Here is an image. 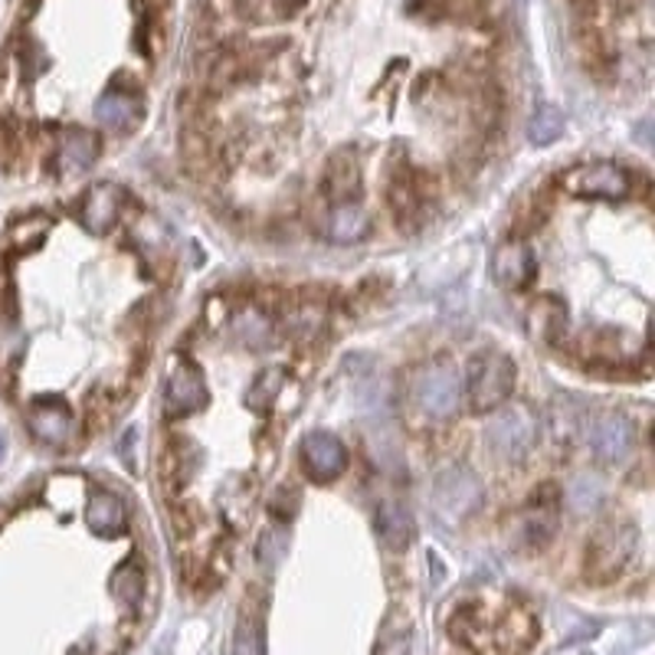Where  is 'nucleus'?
<instances>
[{"mask_svg":"<svg viewBox=\"0 0 655 655\" xmlns=\"http://www.w3.org/2000/svg\"><path fill=\"white\" fill-rule=\"evenodd\" d=\"M479 502H482V485L472 469L449 465L439 472L433 485V509L442 521H462Z\"/></svg>","mask_w":655,"mask_h":655,"instance_id":"obj_3","label":"nucleus"},{"mask_svg":"<svg viewBox=\"0 0 655 655\" xmlns=\"http://www.w3.org/2000/svg\"><path fill=\"white\" fill-rule=\"evenodd\" d=\"M204 407H207V383H204L201 370L191 365L177 367L167 377V387H164V410H167V417H191V413H197Z\"/></svg>","mask_w":655,"mask_h":655,"instance_id":"obj_8","label":"nucleus"},{"mask_svg":"<svg viewBox=\"0 0 655 655\" xmlns=\"http://www.w3.org/2000/svg\"><path fill=\"white\" fill-rule=\"evenodd\" d=\"M85 524L95 531V534H119L125 528V505L119 495L99 489L89 495V505H85Z\"/></svg>","mask_w":655,"mask_h":655,"instance_id":"obj_16","label":"nucleus"},{"mask_svg":"<svg viewBox=\"0 0 655 655\" xmlns=\"http://www.w3.org/2000/svg\"><path fill=\"white\" fill-rule=\"evenodd\" d=\"M524 541L528 544H544L554 538V528H557V509L554 502H541V495L524 509Z\"/></svg>","mask_w":655,"mask_h":655,"instance_id":"obj_19","label":"nucleus"},{"mask_svg":"<svg viewBox=\"0 0 655 655\" xmlns=\"http://www.w3.org/2000/svg\"><path fill=\"white\" fill-rule=\"evenodd\" d=\"M99 157V139L92 132H82V129H70L63 139H60V164L63 171H85L92 167Z\"/></svg>","mask_w":655,"mask_h":655,"instance_id":"obj_17","label":"nucleus"},{"mask_svg":"<svg viewBox=\"0 0 655 655\" xmlns=\"http://www.w3.org/2000/svg\"><path fill=\"white\" fill-rule=\"evenodd\" d=\"M514 390V365L502 351H482L469 361L465 373V393L472 410H499Z\"/></svg>","mask_w":655,"mask_h":655,"instance_id":"obj_1","label":"nucleus"},{"mask_svg":"<svg viewBox=\"0 0 655 655\" xmlns=\"http://www.w3.org/2000/svg\"><path fill=\"white\" fill-rule=\"evenodd\" d=\"M367 229H370V219H367V214L358 204H338V207H331L328 236L335 243H358V239H365Z\"/></svg>","mask_w":655,"mask_h":655,"instance_id":"obj_18","label":"nucleus"},{"mask_svg":"<svg viewBox=\"0 0 655 655\" xmlns=\"http://www.w3.org/2000/svg\"><path fill=\"white\" fill-rule=\"evenodd\" d=\"M489 446L505 456V459H524L528 449L538 439V420L528 407H505L492 423H489Z\"/></svg>","mask_w":655,"mask_h":655,"instance_id":"obj_4","label":"nucleus"},{"mask_svg":"<svg viewBox=\"0 0 655 655\" xmlns=\"http://www.w3.org/2000/svg\"><path fill=\"white\" fill-rule=\"evenodd\" d=\"M413 400L433 420H452L462 407V377L446 361L427 365L413 377Z\"/></svg>","mask_w":655,"mask_h":655,"instance_id":"obj_2","label":"nucleus"},{"mask_svg":"<svg viewBox=\"0 0 655 655\" xmlns=\"http://www.w3.org/2000/svg\"><path fill=\"white\" fill-rule=\"evenodd\" d=\"M528 135H531L534 145H551V142H557V139L564 135V115H561V109L541 105V109L531 115V122H528Z\"/></svg>","mask_w":655,"mask_h":655,"instance_id":"obj_21","label":"nucleus"},{"mask_svg":"<svg viewBox=\"0 0 655 655\" xmlns=\"http://www.w3.org/2000/svg\"><path fill=\"white\" fill-rule=\"evenodd\" d=\"M27 423H30L33 437L40 439V442H47V446H66L75 430L73 410L63 400H57V397L37 400L27 410Z\"/></svg>","mask_w":655,"mask_h":655,"instance_id":"obj_9","label":"nucleus"},{"mask_svg":"<svg viewBox=\"0 0 655 655\" xmlns=\"http://www.w3.org/2000/svg\"><path fill=\"white\" fill-rule=\"evenodd\" d=\"M534 279V253L524 243H505L495 253V283L505 289H524Z\"/></svg>","mask_w":655,"mask_h":655,"instance_id":"obj_13","label":"nucleus"},{"mask_svg":"<svg viewBox=\"0 0 655 655\" xmlns=\"http://www.w3.org/2000/svg\"><path fill=\"white\" fill-rule=\"evenodd\" d=\"M590 446H593V452L603 462L626 459V452L633 449V420L623 417V413H616V410H606V413L593 417V423H590Z\"/></svg>","mask_w":655,"mask_h":655,"instance_id":"obj_7","label":"nucleus"},{"mask_svg":"<svg viewBox=\"0 0 655 655\" xmlns=\"http://www.w3.org/2000/svg\"><path fill=\"white\" fill-rule=\"evenodd\" d=\"M390 204H393L400 214H407V211H413V207L420 204V194L413 191V177H410L407 167H400V171L393 174V181H390Z\"/></svg>","mask_w":655,"mask_h":655,"instance_id":"obj_23","label":"nucleus"},{"mask_svg":"<svg viewBox=\"0 0 655 655\" xmlns=\"http://www.w3.org/2000/svg\"><path fill=\"white\" fill-rule=\"evenodd\" d=\"M109 590H112V596H115L122 606L135 610V606L142 603V593H145V577H142L139 564H132V561H129V564H122V567L112 574Z\"/></svg>","mask_w":655,"mask_h":655,"instance_id":"obj_20","label":"nucleus"},{"mask_svg":"<svg viewBox=\"0 0 655 655\" xmlns=\"http://www.w3.org/2000/svg\"><path fill=\"white\" fill-rule=\"evenodd\" d=\"M119 204H122L119 187H112V184H95V187L85 194L82 207H79V219H82V226H85L89 233L102 236V233H109V229L115 226V219H119Z\"/></svg>","mask_w":655,"mask_h":655,"instance_id":"obj_11","label":"nucleus"},{"mask_svg":"<svg viewBox=\"0 0 655 655\" xmlns=\"http://www.w3.org/2000/svg\"><path fill=\"white\" fill-rule=\"evenodd\" d=\"M95 119L105 132H129L139 119H142V102L132 92L122 89H109L99 102H95Z\"/></svg>","mask_w":655,"mask_h":655,"instance_id":"obj_12","label":"nucleus"},{"mask_svg":"<svg viewBox=\"0 0 655 655\" xmlns=\"http://www.w3.org/2000/svg\"><path fill=\"white\" fill-rule=\"evenodd\" d=\"M567 191L593 201H623L630 194V174L616 164H586L567 177Z\"/></svg>","mask_w":655,"mask_h":655,"instance_id":"obj_5","label":"nucleus"},{"mask_svg":"<svg viewBox=\"0 0 655 655\" xmlns=\"http://www.w3.org/2000/svg\"><path fill=\"white\" fill-rule=\"evenodd\" d=\"M233 655H263V643H259V630L253 620H243L236 626V636H233Z\"/></svg>","mask_w":655,"mask_h":655,"instance_id":"obj_25","label":"nucleus"},{"mask_svg":"<svg viewBox=\"0 0 655 655\" xmlns=\"http://www.w3.org/2000/svg\"><path fill=\"white\" fill-rule=\"evenodd\" d=\"M377 655H410V646H407L403 636H393V639H387V643L377 649Z\"/></svg>","mask_w":655,"mask_h":655,"instance_id":"obj_26","label":"nucleus"},{"mask_svg":"<svg viewBox=\"0 0 655 655\" xmlns=\"http://www.w3.org/2000/svg\"><path fill=\"white\" fill-rule=\"evenodd\" d=\"M554 301H557V298H541V301L531 305V315H528V318H531V331H534L538 338H544V341H557V335L564 331V321H567V311L557 315V318H551Z\"/></svg>","mask_w":655,"mask_h":655,"instance_id":"obj_22","label":"nucleus"},{"mask_svg":"<svg viewBox=\"0 0 655 655\" xmlns=\"http://www.w3.org/2000/svg\"><path fill=\"white\" fill-rule=\"evenodd\" d=\"M301 462L315 482H335L348 465V452H345L341 439L325 433V430H315L301 442Z\"/></svg>","mask_w":655,"mask_h":655,"instance_id":"obj_6","label":"nucleus"},{"mask_svg":"<svg viewBox=\"0 0 655 655\" xmlns=\"http://www.w3.org/2000/svg\"><path fill=\"white\" fill-rule=\"evenodd\" d=\"M626 554H630L626 531H623V528H606V531H600L596 541H593L590 567H593L600 577H610V574H616V571L626 564Z\"/></svg>","mask_w":655,"mask_h":655,"instance_id":"obj_15","label":"nucleus"},{"mask_svg":"<svg viewBox=\"0 0 655 655\" xmlns=\"http://www.w3.org/2000/svg\"><path fill=\"white\" fill-rule=\"evenodd\" d=\"M571 499H574V509L590 511L600 505L603 489H600V482H596L593 475H583V479H577V482L571 485Z\"/></svg>","mask_w":655,"mask_h":655,"instance_id":"obj_24","label":"nucleus"},{"mask_svg":"<svg viewBox=\"0 0 655 655\" xmlns=\"http://www.w3.org/2000/svg\"><path fill=\"white\" fill-rule=\"evenodd\" d=\"M321 191L331 201V207L338 204H355L361 194V164L355 157V151H338L321 177Z\"/></svg>","mask_w":655,"mask_h":655,"instance_id":"obj_10","label":"nucleus"},{"mask_svg":"<svg viewBox=\"0 0 655 655\" xmlns=\"http://www.w3.org/2000/svg\"><path fill=\"white\" fill-rule=\"evenodd\" d=\"M373 528H377V538L390 551H403L413 541V518L400 502H380V509L373 514Z\"/></svg>","mask_w":655,"mask_h":655,"instance_id":"obj_14","label":"nucleus"}]
</instances>
